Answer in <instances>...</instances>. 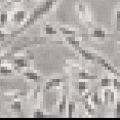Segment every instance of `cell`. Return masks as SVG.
I'll return each mask as SVG.
<instances>
[{
    "label": "cell",
    "mask_w": 120,
    "mask_h": 120,
    "mask_svg": "<svg viewBox=\"0 0 120 120\" xmlns=\"http://www.w3.org/2000/svg\"><path fill=\"white\" fill-rule=\"evenodd\" d=\"M90 99H91V102L94 103V106H101V105H103V104H104V102L101 100V98H99V94H98L97 91L92 92Z\"/></svg>",
    "instance_id": "4fadbf2b"
},
{
    "label": "cell",
    "mask_w": 120,
    "mask_h": 120,
    "mask_svg": "<svg viewBox=\"0 0 120 120\" xmlns=\"http://www.w3.org/2000/svg\"><path fill=\"white\" fill-rule=\"evenodd\" d=\"M116 116L120 117V100H119V102L117 103V105H116Z\"/></svg>",
    "instance_id": "4316f807"
},
{
    "label": "cell",
    "mask_w": 120,
    "mask_h": 120,
    "mask_svg": "<svg viewBox=\"0 0 120 120\" xmlns=\"http://www.w3.org/2000/svg\"><path fill=\"white\" fill-rule=\"evenodd\" d=\"M47 116L46 114H44V112H42L41 110L37 109L36 111H34V114H33V117L34 118H45Z\"/></svg>",
    "instance_id": "603a6c76"
},
{
    "label": "cell",
    "mask_w": 120,
    "mask_h": 120,
    "mask_svg": "<svg viewBox=\"0 0 120 120\" xmlns=\"http://www.w3.org/2000/svg\"><path fill=\"white\" fill-rule=\"evenodd\" d=\"M27 18V13L26 11L24 10H19V11L15 12L12 15V22L13 23H17V24H20L22 22H24Z\"/></svg>",
    "instance_id": "8992f818"
},
{
    "label": "cell",
    "mask_w": 120,
    "mask_h": 120,
    "mask_svg": "<svg viewBox=\"0 0 120 120\" xmlns=\"http://www.w3.org/2000/svg\"><path fill=\"white\" fill-rule=\"evenodd\" d=\"M82 103L84 105V108H85V110L88 112V114H94V108H92V106L87 102V100H82Z\"/></svg>",
    "instance_id": "d6986e66"
},
{
    "label": "cell",
    "mask_w": 120,
    "mask_h": 120,
    "mask_svg": "<svg viewBox=\"0 0 120 120\" xmlns=\"http://www.w3.org/2000/svg\"><path fill=\"white\" fill-rule=\"evenodd\" d=\"M60 31L63 33V35H66V36H71V35H75L76 36V31L75 30H70L65 27H60Z\"/></svg>",
    "instance_id": "2e32d148"
},
{
    "label": "cell",
    "mask_w": 120,
    "mask_h": 120,
    "mask_svg": "<svg viewBox=\"0 0 120 120\" xmlns=\"http://www.w3.org/2000/svg\"><path fill=\"white\" fill-rule=\"evenodd\" d=\"M114 101H115V94L111 90V92H110V104H113Z\"/></svg>",
    "instance_id": "83f0119b"
},
{
    "label": "cell",
    "mask_w": 120,
    "mask_h": 120,
    "mask_svg": "<svg viewBox=\"0 0 120 120\" xmlns=\"http://www.w3.org/2000/svg\"><path fill=\"white\" fill-rule=\"evenodd\" d=\"M113 87L116 89V90H119L120 89V81H119V79H117V78L113 79Z\"/></svg>",
    "instance_id": "484cf974"
},
{
    "label": "cell",
    "mask_w": 120,
    "mask_h": 120,
    "mask_svg": "<svg viewBox=\"0 0 120 120\" xmlns=\"http://www.w3.org/2000/svg\"><path fill=\"white\" fill-rule=\"evenodd\" d=\"M56 1H58V0H46V1L43 2V3L40 5V6H38L36 9H34V11H33V13L31 15V17H30L29 20L26 22V25L24 26L23 28H21L20 30H19L18 33L11 34V37L17 36L18 34H20V33H22L23 31H25V30L28 28V27H30L31 25H33V24L38 20V19L42 18L44 15H46V13H47L51 8H52L53 4L56 3Z\"/></svg>",
    "instance_id": "6da1fadb"
},
{
    "label": "cell",
    "mask_w": 120,
    "mask_h": 120,
    "mask_svg": "<svg viewBox=\"0 0 120 120\" xmlns=\"http://www.w3.org/2000/svg\"><path fill=\"white\" fill-rule=\"evenodd\" d=\"M78 78L80 80H95L98 77L94 75H90L89 73H87L84 70H81L78 72Z\"/></svg>",
    "instance_id": "9c48e42d"
},
{
    "label": "cell",
    "mask_w": 120,
    "mask_h": 120,
    "mask_svg": "<svg viewBox=\"0 0 120 120\" xmlns=\"http://www.w3.org/2000/svg\"><path fill=\"white\" fill-rule=\"evenodd\" d=\"M113 84V80L110 78H103L101 80V86L102 87H110Z\"/></svg>",
    "instance_id": "ac0fdd59"
},
{
    "label": "cell",
    "mask_w": 120,
    "mask_h": 120,
    "mask_svg": "<svg viewBox=\"0 0 120 120\" xmlns=\"http://www.w3.org/2000/svg\"><path fill=\"white\" fill-rule=\"evenodd\" d=\"M86 86H87L86 82H84V81H79V83H78V92H79V94L80 95H83L86 92Z\"/></svg>",
    "instance_id": "9a60e30c"
},
{
    "label": "cell",
    "mask_w": 120,
    "mask_h": 120,
    "mask_svg": "<svg viewBox=\"0 0 120 120\" xmlns=\"http://www.w3.org/2000/svg\"><path fill=\"white\" fill-rule=\"evenodd\" d=\"M117 40H118V41H120V35H119V37L117 38Z\"/></svg>",
    "instance_id": "f546056e"
},
{
    "label": "cell",
    "mask_w": 120,
    "mask_h": 120,
    "mask_svg": "<svg viewBox=\"0 0 120 120\" xmlns=\"http://www.w3.org/2000/svg\"><path fill=\"white\" fill-rule=\"evenodd\" d=\"M107 36V33L105 32V30L101 28H95L94 31L91 32V37L92 38H105Z\"/></svg>",
    "instance_id": "8fae6325"
},
{
    "label": "cell",
    "mask_w": 120,
    "mask_h": 120,
    "mask_svg": "<svg viewBox=\"0 0 120 120\" xmlns=\"http://www.w3.org/2000/svg\"><path fill=\"white\" fill-rule=\"evenodd\" d=\"M64 82V79L62 78H53V79H50L48 80L45 84V89L49 90L51 88H54V87H59L61 84Z\"/></svg>",
    "instance_id": "5b68a950"
},
{
    "label": "cell",
    "mask_w": 120,
    "mask_h": 120,
    "mask_svg": "<svg viewBox=\"0 0 120 120\" xmlns=\"http://www.w3.org/2000/svg\"><path fill=\"white\" fill-rule=\"evenodd\" d=\"M74 49L77 50L79 52V54H80L81 56H83L85 60H87V61H94V60L98 59V56L95 53H92V52H90V51H88V50L83 49L81 46H78V47L74 48Z\"/></svg>",
    "instance_id": "3957f363"
},
{
    "label": "cell",
    "mask_w": 120,
    "mask_h": 120,
    "mask_svg": "<svg viewBox=\"0 0 120 120\" xmlns=\"http://www.w3.org/2000/svg\"><path fill=\"white\" fill-rule=\"evenodd\" d=\"M21 2V0H10V3H19Z\"/></svg>",
    "instance_id": "f1b7e54d"
},
{
    "label": "cell",
    "mask_w": 120,
    "mask_h": 120,
    "mask_svg": "<svg viewBox=\"0 0 120 120\" xmlns=\"http://www.w3.org/2000/svg\"><path fill=\"white\" fill-rule=\"evenodd\" d=\"M97 62L99 63V64L102 66L103 68H105L107 71H109L110 73H112V74H114L115 76H120L119 75V73H118V71H117L115 69V67L113 66V65H111V64H109V63L107 61H105L102 56H98V59H97Z\"/></svg>",
    "instance_id": "7a4b0ae2"
},
{
    "label": "cell",
    "mask_w": 120,
    "mask_h": 120,
    "mask_svg": "<svg viewBox=\"0 0 120 120\" xmlns=\"http://www.w3.org/2000/svg\"><path fill=\"white\" fill-rule=\"evenodd\" d=\"M12 64L15 65L18 69H22V68H27L29 66V63L26 59H15L12 61Z\"/></svg>",
    "instance_id": "30bf717a"
},
{
    "label": "cell",
    "mask_w": 120,
    "mask_h": 120,
    "mask_svg": "<svg viewBox=\"0 0 120 120\" xmlns=\"http://www.w3.org/2000/svg\"><path fill=\"white\" fill-rule=\"evenodd\" d=\"M77 8H78L79 15H80V18L82 19L84 22H88L89 23V22H90V15H89V12H88V10H87L86 6H84L83 4H78Z\"/></svg>",
    "instance_id": "277c9868"
},
{
    "label": "cell",
    "mask_w": 120,
    "mask_h": 120,
    "mask_svg": "<svg viewBox=\"0 0 120 120\" xmlns=\"http://www.w3.org/2000/svg\"><path fill=\"white\" fill-rule=\"evenodd\" d=\"M0 72H1V75H10L12 73V70L11 69H9L8 67H6V66H1L0 67Z\"/></svg>",
    "instance_id": "7402d4cb"
},
{
    "label": "cell",
    "mask_w": 120,
    "mask_h": 120,
    "mask_svg": "<svg viewBox=\"0 0 120 120\" xmlns=\"http://www.w3.org/2000/svg\"><path fill=\"white\" fill-rule=\"evenodd\" d=\"M65 40H66V42L68 44H70L71 46H73L74 48L78 47V46H80V42L81 40L77 38L75 36V35H71V36H66L65 37Z\"/></svg>",
    "instance_id": "52a82bcc"
},
{
    "label": "cell",
    "mask_w": 120,
    "mask_h": 120,
    "mask_svg": "<svg viewBox=\"0 0 120 120\" xmlns=\"http://www.w3.org/2000/svg\"><path fill=\"white\" fill-rule=\"evenodd\" d=\"M76 110V104L75 102H71L68 104V117L71 118V117L73 116V114H74V112Z\"/></svg>",
    "instance_id": "5bb4252c"
},
{
    "label": "cell",
    "mask_w": 120,
    "mask_h": 120,
    "mask_svg": "<svg viewBox=\"0 0 120 120\" xmlns=\"http://www.w3.org/2000/svg\"><path fill=\"white\" fill-rule=\"evenodd\" d=\"M24 77L26 79H28V80H31V81H34V82H37V81H39L41 77H40V75L38 74L37 72H35V71H28V72H24Z\"/></svg>",
    "instance_id": "ba28073f"
},
{
    "label": "cell",
    "mask_w": 120,
    "mask_h": 120,
    "mask_svg": "<svg viewBox=\"0 0 120 120\" xmlns=\"http://www.w3.org/2000/svg\"><path fill=\"white\" fill-rule=\"evenodd\" d=\"M45 33L47 35H56V30L54 29L51 25L47 24V25L45 26Z\"/></svg>",
    "instance_id": "ffe728a7"
},
{
    "label": "cell",
    "mask_w": 120,
    "mask_h": 120,
    "mask_svg": "<svg viewBox=\"0 0 120 120\" xmlns=\"http://www.w3.org/2000/svg\"><path fill=\"white\" fill-rule=\"evenodd\" d=\"M67 107H68L67 106V98H66V95H63L61 102H60V104H59V112H60V114L64 113V112L66 111Z\"/></svg>",
    "instance_id": "7c38bea8"
},
{
    "label": "cell",
    "mask_w": 120,
    "mask_h": 120,
    "mask_svg": "<svg viewBox=\"0 0 120 120\" xmlns=\"http://www.w3.org/2000/svg\"><path fill=\"white\" fill-rule=\"evenodd\" d=\"M8 20V15H7V12H1V15H0V23H1V28L5 25V23Z\"/></svg>",
    "instance_id": "cb8c5ba5"
},
{
    "label": "cell",
    "mask_w": 120,
    "mask_h": 120,
    "mask_svg": "<svg viewBox=\"0 0 120 120\" xmlns=\"http://www.w3.org/2000/svg\"><path fill=\"white\" fill-rule=\"evenodd\" d=\"M10 109L15 112H21L22 111V102L21 101H15V103L11 104Z\"/></svg>",
    "instance_id": "e0dca14e"
},
{
    "label": "cell",
    "mask_w": 120,
    "mask_h": 120,
    "mask_svg": "<svg viewBox=\"0 0 120 120\" xmlns=\"http://www.w3.org/2000/svg\"><path fill=\"white\" fill-rule=\"evenodd\" d=\"M110 92L111 90L110 89H106L105 91H104V99H103V102L105 105H108L109 103H110Z\"/></svg>",
    "instance_id": "44dd1931"
},
{
    "label": "cell",
    "mask_w": 120,
    "mask_h": 120,
    "mask_svg": "<svg viewBox=\"0 0 120 120\" xmlns=\"http://www.w3.org/2000/svg\"><path fill=\"white\" fill-rule=\"evenodd\" d=\"M116 29L117 31H120V8L116 12Z\"/></svg>",
    "instance_id": "d4e9b609"
}]
</instances>
